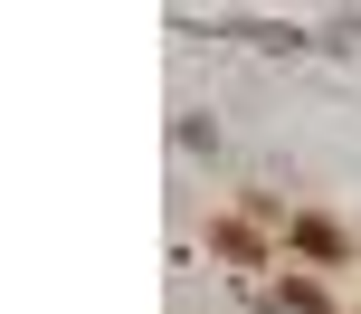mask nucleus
Segmentation results:
<instances>
[{"instance_id":"1","label":"nucleus","mask_w":361,"mask_h":314,"mask_svg":"<svg viewBox=\"0 0 361 314\" xmlns=\"http://www.w3.org/2000/svg\"><path fill=\"white\" fill-rule=\"evenodd\" d=\"M286 248H295V258H314V267H352V238L324 219V210H295V219H286Z\"/></svg>"},{"instance_id":"2","label":"nucleus","mask_w":361,"mask_h":314,"mask_svg":"<svg viewBox=\"0 0 361 314\" xmlns=\"http://www.w3.org/2000/svg\"><path fill=\"white\" fill-rule=\"evenodd\" d=\"M209 248H219V258H238V267H257V258H267V238H257L247 219H209Z\"/></svg>"},{"instance_id":"3","label":"nucleus","mask_w":361,"mask_h":314,"mask_svg":"<svg viewBox=\"0 0 361 314\" xmlns=\"http://www.w3.org/2000/svg\"><path fill=\"white\" fill-rule=\"evenodd\" d=\"M286 305H295V314H333V305H324V286H314V277H286Z\"/></svg>"}]
</instances>
